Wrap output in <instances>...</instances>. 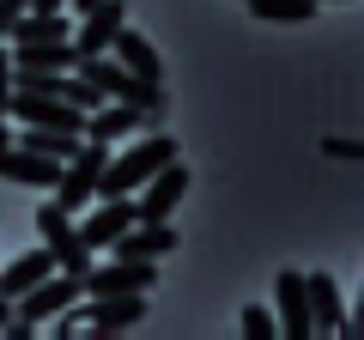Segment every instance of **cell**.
I'll return each instance as SVG.
<instances>
[{
    "label": "cell",
    "mask_w": 364,
    "mask_h": 340,
    "mask_svg": "<svg viewBox=\"0 0 364 340\" xmlns=\"http://www.w3.org/2000/svg\"><path fill=\"white\" fill-rule=\"evenodd\" d=\"M146 292H109V298H85V304H67L61 316H55V328L61 334H116V328H134L146 322Z\"/></svg>",
    "instance_id": "1"
},
{
    "label": "cell",
    "mask_w": 364,
    "mask_h": 340,
    "mask_svg": "<svg viewBox=\"0 0 364 340\" xmlns=\"http://www.w3.org/2000/svg\"><path fill=\"white\" fill-rule=\"evenodd\" d=\"M176 158V140L170 134H152V140H140V146H128V152H109V164H104V183H97V195L104 201H116V195H134V188H146L158 176V170Z\"/></svg>",
    "instance_id": "2"
},
{
    "label": "cell",
    "mask_w": 364,
    "mask_h": 340,
    "mask_svg": "<svg viewBox=\"0 0 364 340\" xmlns=\"http://www.w3.org/2000/svg\"><path fill=\"white\" fill-rule=\"evenodd\" d=\"M85 298V280L67 274V267H55L43 286H31L25 298H13V340H31L37 334V322H49V316H61L67 304Z\"/></svg>",
    "instance_id": "3"
},
{
    "label": "cell",
    "mask_w": 364,
    "mask_h": 340,
    "mask_svg": "<svg viewBox=\"0 0 364 340\" xmlns=\"http://www.w3.org/2000/svg\"><path fill=\"white\" fill-rule=\"evenodd\" d=\"M79 73H85L104 97H122V104L146 110V116H164V85H152V79L128 73L116 55H79Z\"/></svg>",
    "instance_id": "4"
},
{
    "label": "cell",
    "mask_w": 364,
    "mask_h": 340,
    "mask_svg": "<svg viewBox=\"0 0 364 340\" xmlns=\"http://www.w3.org/2000/svg\"><path fill=\"white\" fill-rule=\"evenodd\" d=\"M37 243L49 249V255L67 267V274H79V280L91 274V243L79 237L73 213H67L61 201H43V207H37Z\"/></svg>",
    "instance_id": "5"
},
{
    "label": "cell",
    "mask_w": 364,
    "mask_h": 340,
    "mask_svg": "<svg viewBox=\"0 0 364 340\" xmlns=\"http://www.w3.org/2000/svg\"><path fill=\"white\" fill-rule=\"evenodd\" d=\"M104 164H109V140H85L73 158H67L61 183H55V201H61L67 213H79L91 195H97V183H104Z\"/></svg>",
    "instance_id": "6"
},
{
    "label": "cell",
    "mask_w": 364,
    "mask_h": 340,
    "mask_svg": "<svg viewBox=\"0 0 364 340\" xmlns=\"http://www.w3.org/2000/svg\"><path fill=\"white\" fill-rule=\"evenodd\" d=\"M61 158H49V152H37V146H25V140H13V146H0V183H25V188H49L55 195V183H61Z\"/></svg>",
    "instance_id": "7"
},
{
    "label": "cell",
    "mask_w": 364,
    "mask_h": 340,
    "mask_svg": "<svg viewBox=\"0 0 364 340\" xmlns=\"http://www.w3.org/2000/svg\"><path fill=\"white\" fill-rule=\"evenodd\" d=\"M13 116L25 128H67V134H85V110L67 104V97H37V92H18L13 85Z\"/></svg>",
    "instance_id": "8"
},
{
    "label": "cell",
    "mask_w": 364,
    "mask_h": 340,
    "mask_svg": "<svg viewBox=\"0 0 364 340\" xmlns=\"http://www.w3.org/2000/svg\"><path fill=\"white\" fill-rule=\"evenodd\" d=\"M122 25H128V0H97V6L79 13L73 49H79V55H109V43H116Z\"/></svg>",
    "instance_id": "9"
},
{
    "label": "cell",
    "mask_w": 364,
    "mask_h": 340,
    "mask_svg": "<svg viewBox=\"0 0 364 340\" xmlns=\"http://www.w3.org/2000/svg\"><path fill=\"white\" fill-rule=\"evenodd\" d=\"M273 298H279V334L286 340H310L316 334V316H310V286H304V274H279L273 280Z\"/></svg>",
    "instance_id": "10"
},
{
    "label": "cell",
    "mask_w": 364,
    "mask_h": 340,
    "mask_svg": "<svg viewBox=\"0 0 364 340\" xmlns=\"http://www.w3.org/2000/svg\"><path fill=\"white\" fill-rule=\"evenodd\" d=\"M158 267L152 262H128V255H116V262L91 267L85 274V298H109V292H152Z\"/></svg>",
    "instance_id": "11"
},
{
    "label": "cell",
    "mask_w": 364,
    "mask_h": 340,
    "mask_svg": "<svg viewBox=\"0 0 364 340\" xmlns=\"http://www.w3.org/2000/svg\"><path fill=\"white\" fill-rule=\"evenodd\" d=\"M182 195H188V164H182V158H170L152 183L140 188V201H134V207H140V219H170V213L182 207Z\"/></svg>",
    "instance_id": "12"
},
{
    "label": "cell",
    "mask_w": 364,
    "mask_h": 340,
    "mask_svg": "<svg viewBox=\"0 0 364 340\" xmlns=\"http://www.w3.org/2000/svg\"><path fill=\"white\" fill-rule=\"evenodd\" d=\"M128 225H140V207H134L128 195H116V201H104V207H97L85 225H79V237H85L91 249H116Z\"/></svg>",
    "instance_id": "13"
},
{
    "label": "cell",
    "mask_w": 364,
    "mask_h": 340,
    "mask_svg": "<svg viewBox=\"0 0 364 340\" xmlns=\"http://www.w3.org/2000/svg\"><path fill=\"white\" fill-rule=\"evenodd\" d=\"M176 243H182V237H176V225H170V219H140V225L122 231L116 255H128V262H158V255H170Z\"/></svg>",
    "instance_id": "14"
},
{
    "label": "cell",
    "mask_w": 364,
    "mask_h": 340,
    "mask_svg": "<svg viewBox=\"0 0 364 340\" xmlns=\"http://www.w3.org/2000/svg\"><path fill=\"white\" fill-rule=\"evenodd\" d=\"M304 286H310L316 334H352V316L340 310V286H334V274H304Z\"/></svg>",
    "instance_id": "15"
},
{
    "label": "cell",
    "mask_w": 364,
    "mask_h": 340,
    "mask_svg": "<svg viewBox=\"0 0 364 340\" xmlns=\"http://www.w3.org/2000/svg\"><path fill=\"white\" fill-rule=\"evenodd\" d=\"M55 267H61V262H55L49 249L37 243V249H25V255H18L13 267H0V292H6V298H25V292H31V286H43V280H49Z\"/></svg>",
    "instance_id": "16"
},
{
    "label": "cell",
    "mask_w": 364,
    "mask_h": 340,
    "mask_svg": "<svg viewBox=\"0 0 364 340\" xmlns=\"http://www.w3.org/2000/svg\"><path fill=\"white\" fill-rule=\"evenodd\" d=\"M13 67L18 73H73L79 49H73V37L67 43H25V49H13Z\"/></svg>",
    "instance_id": "17"
},
{
    "label": "cell",
    "mask_w": 364,
    "mask_h": 340,
    "mask_svg": "<svg viewBox=\"0 0 364 340\" xmlns=\"http://www.w3.org/2000/svg\"><path fill=\"white\" fill-rule=\"evenodd\" d=\"M109 55H116L128 73H140V79H152V85H164V61H158V49L140 37V31L122 25V31H116V43H109Z\"/></svg>",
    "instance_id": "18"
},
{
    "label": "cell",
    "mask_w": 364,
    "mask_h": 340,
    "mask_svg": "<svg viewBox=\"0 0 364 340\" xmlns=\"http://www.w3.org/2000/svg\"><path fill=\"white\" fill-rule=\"evenodd\" d=\"M140 122H152V116L134 110V104H104V110H91V116H85V140H109V146H116V140H128Z\"/></svg>",
    "instance_id": "19"
},
{
    "label": "cell",
    "mask_w": 364,
    "mask_h": 340,
    "mask_svg": "<svg viewBox=\"0 0 364 340\" xmlns=\"http://www.w3.org/2000/svg\"><path fill=\"white\" fill-rule=\"evenodd\" d=\"M67 37H73V18L67 13H37L31 6L18 18V31H13V49H25V43H67Z\"/></svg>",
    "instance_id": "20"
},
{
    "label": "cell",
    "mask_w": 364,
    "mask_h": 340,
    "mask_svg": "<svg viewBox=\"0 0 364 340\" xmlns=\"http://www.w3.org/2000/svg\"><path fill=\"white\" fill-rule=\"evenodd\" d=\"M243 6L261 18V25H310V18L322 13L316 0H243Z\"/></svg>",
    "instance_id": "21"
},
{
    "label": "cell",
    "mask_w": 364,
    "mask_h": 340,
    "mask_svg": "<svg viewBox=\"0 0 364 340\" xmlns=\"http://www.w3.org/2000/svg\"><path fill=\"white\" fill-rule=\"evenodd\" d=\"M243 334H249V340H279V322H273V310L249 304V310H243Z\"/></svg>",
    "instance_id": "22"
},
{
    "label": "cell",
    "mask_w": 364,
    "mask_h": 340,
    "mask_svg": "<svg viewBox=\"0 0 364 340\" xmlns=\"http://www.w3.org/2000/svg\"><path fill=\"white\" fill-rule=\"evenodd\" d=\"M13 85H18V67H13V49H0V116H13Z\"/></svg>",
    "instance_id": "23"
},
{
    "label": "cell",
    "mask_w": 364,
    "mask_h": 340,
    "mask_svg": "<svg viewBox=\"0 0 364 340\" xmlns=\"http://www.w3.org/2000/svg\"><path fill=\"white\" fill-rule=\"evenodd\" d=\"M25 13H31V0H0V43L18 31V18H25Z\"/></svg>",
    "instance_id": "24"
},
{
    "label": "cell",
    "mask_w": 364,
    "mask_h": 340,
    "mask_svg": "<svg viewBox=\"0 0 364 340\" xmlns=\"http://www.w3.org/2000/svg\"><path fill=\"white\" fill-rule=\"evenodd\" d=\"M328 152H334V158H364V146H352V140H328Z\"/></svg>",
    "instance_id": "25"
},
{
    "label": "cell",
    "mask_w": 364,
    "mask_h": 340,
    "mask_svg": "<svg viewBox=\"0 0 364 340\" xmlns=\"http://www.w3.org/2000/svg\"><path fill=\"white\" fill-rule=\"evenodd\" d=\"M0 334H13V298L0 292Z\"/></svg>",
    "instance_id": "26"
},
{
    "label": "cell",
    "mask_w": 364,
    "mask_h": 340,
    "mask_svg": "<svg viewBox=\"0 0 364 340\" xmlns=\"http://www.w3.org/2000/svg\"><path fill=\"white\" fill-rule=\"evenodd\" d=\"M352 334L364 340V286H358V310H352Z\"/></svg>",
    "instance_id": "27"
},
{
    "label": "cell",
    "mask_w": 364,
    "mask_h": 340,
    "mask_svg": "<svg viewBox=\"0 0 364 340\" xmlns=\"http://www.w3.org/2000/svg\"><path fill=\"white\" fill-rule=\"evenodd\" d=\"M31 6H37V13H61L67 0H31Z\"/></svg>",
    "instance_id": "28"
},
{
    "label": "cell",
    "mask_w": 364,
    "mask_h": 340,
    "mask_svg": "<svg viewBox=\"0 0 364 340\" xmlns=\"http://www.w3.org/2000/svg\"><path fill=\"white\" fill-rule=\"evenodd\" d=\"M0 146H13V134H6V122H0Z\"/></svg>",
    "instance_id": "29"
},
{
    "label": "cell",
    "mask_w": 364,
    "mask_h": 340,
    "mask_svg": "<svg viewBox=\"0 0 364 340\" xmlns=\"http://www.w3.org/2000/svg\"><path fill=\"white\" fill-rule=\"evenodd\" d=\"M73 6H79V13H85V6H97V0H73Z\"/></svg>",
    "instance_id": "30"
},
{
    "label": "cell",
    "mask_w": 364,
    "mask_h": 340,
    "mask_svg": "<svg viewBox=\"0 0 364 340\" xmlns=\"http://www.w3.org/2000/svg\"><path fill=\"white\" fill-rule=\"evenodd\" d=\"M316 6H322V0H316ZM328 6H340V0H328Z\"/></svg>",
    "instance_id": "31"
}]
</instances>
